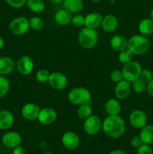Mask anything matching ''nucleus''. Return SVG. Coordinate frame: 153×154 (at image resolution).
<instances>
[{
  "label": "nucleus",
  "instance_id": "obj_1",
  "mask_svg": "<svg viewBox=\"0 0 153 154\" xmlns=\"http://www.w3.org/2000/svg\"><path fill=\"white\" fill-rule=\"evenodd\" d=\"M102 130L108 138L116 139L124 133L125 123L118 115H109L102 123Z\"/></svg>",
  "mask_w": 153,
  "mask_h": 154
},
{
  "label": "nucleus",
  "instance_id": "obj_2",
  "mask_svg": "<svg viewBox=\"0 0 153 154\" xmlns=\"http://www.w3.org/2000/svg\"><path fill=\"white\" fill-rule=\"evenodd\" d=\"M128 48L134 55H142L148 51L149 41L143 35H134L128 39Z\"/></svg>",
  "mask_w": 153,
  "mask_h": 154
},
{
  "label": "nucleus",
  "instance_id": "obj_3",
  "mask_svg": "<svg viewBox=\"0 0 153 154\" xmlns=\"http://www.w3.org/2000/svg\"><path fill=\"white\" fill-rule=\"evenodd\" d=\"M98 39V32L94 29L84 27L78 34L80 45L86 49H92L96 45Z\"/></svg>",
  "mask_w": 153,
  "mask_h": 154
},
{
  "label": "nucleus",
  "instance_id": "obj_4",
  "mask_svg": "<svg viewBox=\"0 0 153 154\" xmlns=\"http://www.w3.org/2000/svg\"><path fill=\"white\" fill-rule=\"evenodd\" d=\"M68 99L71 104L82 105L91 102V93L84 87H74L69 91Z\"/></svg>",
  "mask_w": 153,
  "mask_h": 154
},
{
  "label": "nucleus",
  "instance_id": "obj_5",
  "mask_svg": "<svg viewBox=\"0 0 153 154\" xmlns=\"http://www.w3.org/2000/svg\"><path fill=\"white\" fill-rule=\"evenodd\" d=\"M142 71L140 64L136 61H130L123 66L122 72L123 78L125 81L131 83L140 78V75Z\"/></svg>",
  "mask_w": 153,
  "mask_h": 154
},
{
  "label": "nucleus",
  "instance_id": "obj_6",
  "mask_svg": "<svg viewBox=\"0 0 153 154\" xmlns=\"http://www.w3.org/2000/svg\"><path fill=\"white\" fill-rule=\"evenodd\" d=\"M8 27L12 34L22 35L26 34L29 29V20L25 17H18L10 21Z\"/></svg>",
  "mask_w": 153,
  "mask_h": 154
},
{
  "label": "nucleus",
  "instance_id": "obj_7",
  "mask_svg": "<svg viewBox=\"0 0 153 154\" xmlns=\"http://www.w3.org/2000/svg\"><path fill=\"white\" fill-rule=\"evenodd\" d=\"M102 129V122L96 115H91L86 118L83 123V129L89 135H97Z\"/></svg>",
  "mask_w": 153,
  "mask_h": 154
},
{
  "label": "nucleus",
  "instance_id": "obj_8",
  "mask_svg": "<svg viewBox=\"0 0 153 154\" xmlns=\"http://www.w3.org/2000/svg\"><path fill=\"white\" fill-rule=\"evenodd\" d=\"M48 83L54 90H62L67 87L68 80L64 74L58 72H54L50 75Z\"/></svg>",
  "mask_w": 153,
  "mask_h": 154
},
{
  "label": "nucleus",
  "instance_id": "obj_9",
  "mask_svg": "<svg viewBox=\"0 0 153 154\" xmlns=\"http://www.w3.org/2000/svg\"><path fill=\"white\" fill-rule=\"evenodd\" d=\"M16 68L21 75H28L31 74L34 69V62L28 56H22L18 59Z\"/></svg>",
  "mask_w": 153,
  "mask_h": 154
},
{
  "label": "nucleus",
  "instance_id": "obj_10",
  "mask_svg": "<svg viewBox=\"0 0 153 154\" xmlns=\"http://www.w3.org/2000/svg\"><path fill=\"white\" fill-rule=\"evenodd\" d=\"M129 122L133 127L141 129L146 125L147 117L143 111L134 110L129 115Z\"/></svg>",
  "mask_w": 153,
  "mask_h": 154
},
{
  "label": "nucleus",
  "instance_id": "obj_11",
  "mask_svg": "<svg viewBox=\"0 0 153 154\" xmlns=\"http://www.w3.org/2000/svg\"><path fill=\"white\" fill-rule=\"evenodd\" d=\"M2 142L5 147L14 149V147L20 145L22 142V137L16 132H8L3 135Z\"/></svg>",
  "mask_w": 153,
  "mask_h": 154
},
{
  "label": "nucleus",
  "instance_id": "obj_12",
  "mask_svg": "<svg viewBox=\"0 0 153 154\" xmlns=\"http://www.w3.org/2000/svg\"><path fill=\"white\" fill-rule=\"evenodd\" d=\"M62 143L68 150H75L80 144V138L76 133L72 131H68L62 137Z\"/></svg>",
  "mask_w": 153,
  "mask_h": 154
},
{
  "label": "nucleus",
  "instance_id": "obj_13",
  "mask_svg": "<svg viewBox=\"0 0 153 154\" xmlns=\"http://www.w3.org/2000/svg\"><path fill=\"white\" fill-rule=\"evenodd\" d=\"M131 92V86L130 82L123 79L122 81L116 83L115 87V95L119 100H124L127 99Z\"/></svg>",
  "mask_w": 153,
  "mask_h": 154
},
{
  "label": "nucleus",
  "instance_id": "obj_14",
  "mask_svg": "<svg viewBox=\"0 0 153 154\" xmlns=\"http://www.w3.org/2000/svg\"><path fill=\"white\" fill-rule=\"evenodd\" d=\"M57 117V113L53 108L46 107L40 109L38 120L41 124L50 125L53 123Z\"/></svg>",
  "mask_w": 153,
  "mask_h": 154
},
{
  "label": "nucleus",
  "instance_id": "obj_15",
  "mask_svg": "<svg viewBox=\"0 0 153 154\" xmlns=\"http://www.w3.org/2000/svg\"><path fill=\"white\" fill-rule=\"evenodd\" d=\"M40 111V108L36 104L27 103L24 105L22 108L21 114L26 120H38Z\"/></svg>",
  "mask_w": 153,
  "mask_h": 154
},
{
  "label": "nucleus",
  "instance_id": "obj_16",
  "mask_svg": "<svg viewBox=\"0 0 153 154\" xmlns=\"http://www.w3.org/2000/svg\"><path fill=\"white\" fill-rule=\"evenodd\" d=\"M16 69V63L9 57H0V75H8L11 74Z\"/></svg>",
  "mask_w": 153,
  "mask_h": 154
},
{
  "label": "nucleus",
  "instance_id": "obj_17",
  "mask_svg": "<svg viewBox=\"0 0 153 154\" xmlns=\"http://www.w3.org/2000/svg\"><path fill=\"white\" fill-rule=\"evenodd\" d=\"M14 123V117L8 110L0 111V129L7 130L10 129Z\"/></svg>",
  "mask_w": 153,
  "mask_h": 154
},
{
  "label": "nucleus",
  "instance_id": "obj_18",
  "mask_svg": "<svg viewBox=\"0 0 153 154\" xmlns=\"http://www.w3.org/2000/svg\"><path fill=\"white\" fill-rule=\"evenodd\" d=\"M118 25V19L112 14H107L104 17L102 20V29L106 32H113L116 30Z\"/></svg>",
  "mask_w": 153,
  "mask_h": 154
},
{
  "label": "nucleus",
  "instance_id": "obj_19",
  "mask_svg": "<svg viewBox=\"0 0 153 154\" xmlns=\"http://www.w3.org/2000/svg\"><path fill=\"white\" fill-rule=\"evenodd\" d=\"M103 17L98 12H92L85 17V26L88 28L94 29L101 25Z\"/></svg>",
  "mask_w": 153,
  "mask_h": 154
},
{
  "label": "nucleus",
  "instance_id": "obj_20",
  "mask_svg": "<svg viewBox=\"0 0 153 154\" xmlns=\"http://www.w3.org/2000/svg\"><path fill=\"white\" fill-rule=\"evenodd\" d=\"M110 46L115 51H120L128 48V40L122 35H115L110 38Z\"/></svg>",
  "mask_w": 153,
  "mask_h": 154
},
{
  "label": "nucleus",
  "instance_id": "obj_21",
  "mask_svg": "<svg viewBox=\"0 0 153 154\" xmlns=\"http://www.w3.org/2000/svg\"><path fill=\"white\" fill-rule=\"evenodd\" d=\"M71 13L65 8L58 10V11L56 12L54 16L56 23L61 26H66L70 23L71 21Z\"/></svg>",
  "mask_w": 153,
  "mask_h": 154
},
{
  "label": "nucleus",
  "instance_id": "obj_22",
  "mask_svg": "<svg viewBox=\"0 0 153 154\" xmlns=\"http://www.w3.org/2000/svg\"><path fill=\"white\" fill-rule=\"evenodd\" d=\"M104 110L108 115H118L121 111V105L115 99H110L104 104Z\"/></svg>",
  "mask_w": 153,
  "mask_h": 154
},
{
  "label": "nucleus",
  "instance_id": "obj_23",
  "mask_svg": "<svg viewBox=\"0 0 153 154\" xmlns=\"http://www.w3.org/2000/svg\"><path fill=\"white\" fill-rule=\"evenodd\" d=\"M64 8L71 14H78L83 8L82 0H64Z\"/></svg>",
  "mask_w": 153,
  "mask_h": 154
},
{
  "label": "nucleus",
  "instance_id": "obj_24",
  "mask_svg": "<svg viewBox=\"0 0 153 154\" xmlns=\"http://www.w3.org/2000/svg\"><path fill=\"white\" fill-rule=\"evenodd\" d=\"M141 139L144 144H153V126L152 125H146L141 129L140 133Z\"/></svg>",
  "mask_w": 153,
  "mask_h": 154
},
{
  "label": "nucleus",
  "instance_id": "obj_25",
  "mask_svg": "<svg viewBox=\"0 0 153 154\" xmlns=\"http://www.w3.org/2000/svg\"><path fill=\"white\" fill-rule=\"evenodd\" d=\"M140 32L143 35H150L153 34V21L148 18L140 20L138 25Z\"/></svg>",
  "mask_w": 153,
  "mask_h": 154
},
{
  "label": "nucleus",
  "instance_id": "obj_26",
  "mask_svg": "<svg viewBox=\"0 0 153 154\" xmlns=\"http://www.w3.org/2000/svg\"><path fill=\"white\" fill-rule=\"evenodd\" d=\"M26 6L34 13H40L45 9V3L43 0H27Z\"/></svg>",
  "mask_w": 153,
  "mask_h": 154
},
{
  "label": "nucleus",
  "instance_id": "obj_27",
  "mask_svg": "<svg viewBox=\"0 0 153 154\" xmlns=\"http://www.w3.org/2000/svg\"><path fill=\"white\" fill-rule=\"evenodd\" d=\"M92 108L90 103H88L80 105L76 114H77L78 117L80 119L85 120L86 119L88 118L89 116L92 115Z\"/></svg>",
  "mask_w": 153,
  "mask_h": 154
},
{
  "label": "nucleus",
  "instance_id": "obj_28",
  "mask_svg": "<svg viewBox=\"0 0 153 154\" xmlns=\"http://www.w3.org/2000/svg\"><path fill=\"white\" fill-rule=\"evenodd\" d=\"M10 89V82L8 79L3 75H0V98L7 95Z\"/></svg>",
  "mask_w": 153,
  "mask_h": 154
},
{
  "label": "nucleus",
  "instance_id": "obj_29",
  "mask_svg": "<svg viewBox=\"0 0 153 154\" xmlns=\"http://www.w3.org/2000/svg\"><path fill=\"white\" fill-rule=\"evenodd\" d=\"M134 54H132L131 51L127 48V49H124L123 51H120L119 54H118V61L120 62L122 64H126V63H129V62L132 61V59H133Z\"/></svg>",
  "mask_w": 153,
  "mask_h": 154
},
{
  "label": "nucleus",
  "instance_id": "obj_30",
  "mask_svg": "<svg viewBox=\"0 0 153 154\" xmlns=\"http://www.w3.org/2000/svg\"><path fill=\"white\" fill-rule=\"evenodd\" d=\"M44 23L41 18L33 17L29 20V26L33 30L40 31L44 28Z\"/></svg>",
  "mask_w": 153,
  "mask_h": 154
},
{
  "label": "nucleus",
  "instance_id": "obj_31",
  "mask_svg": "<svg viewBox=\"0 0 153 154\" xmlns=\"http://www.w3.org/2000/svg\"><path fill=\"white\" fill-rule=\"evenodd\" d=\"M131 88L133 89L134 91L136 93H141L144 92L146 89V82H144L140 78H137L133 82H131Z\"/></svg>",
  "mask_w": 153,
  "mask_h": 154
},
{
  "label": "nucleus",
  "instance_id": "obj_32",
  "mask_svg": "<svg viewBox=\"0 0 153 154\" xmlns=\"http://www.w3.org/2000/svg\"><path fill=\"white\" fill-rule=\"evenodd\" d=\"M50 75L46 69H40L39 70H38L35 73V78L38 82L40 83H46L48 82V80H49Z\"/></svg>",
  "mask_w": 153,
  "mask_h": 154
},
{
  "label": "nucleus",
  "instance_id": "obj_33",
  "mask_svg": "<svg viewBox=\"0 0 153 154\" xmlns=\"http://www.w3.org/2000/svg\"><path fill=\"white\" fill-rule=\"evenodd\" d=\"M70 23L76 27L82 26L85 25V17L80 14H75L74 16H72Z\"/></svg>",
  "mask_w": 153,
  "mask_h": 154
},
{
  "label": "nucleus",
  "instance_id": "obj_34",
  "mask_svg": "<svg viewBox=\"0 0 153 154\" xmlns=\"http://www.w3.org/2000/svg\"><path fill=\"white\" fill-rule=\"evenodd\" d=\"M110 79L113 81L114 83H118L119 81H122L124 79L123 78V74L122 70L119 69H114L110 73Z\"/></svg>",
  "mask_w": 153,
  "mask_h": 154
},
{
  "label": "nucleus",
  "instance_id": "obj_35",
  "mask_svg": "<svg viewBox=\"0 0 153 154\" xmlns=\"http://www.w3.org/2000/svg\"><path fill=\"white\" fill-rule=\"evenodd\" d=\"M9 6L14 8H20L26 4L27 0H4Z\"/></svg>",
  "mask_w": 153,
  "mask_h": 154
},
{
  "label": "nucleus",
  "instance_id": "obj_36",
  "mask_svg": "<svg viewBox=\"0 0 153 154\" xmlns=\"http://www.w3.org/2000/svg\"><path fill=\"white\" fill-rule=\"evenodd\" d=\"M153 78V74L148 69H142L140 75V78L146 83H148Z\"/></svg>",
  "mask_w": 153,
  "mask_h": 154
},
{
  "label": "nucleus",
  "instance_id": "obj_37",
  "mask_svg": "<svg viewBox=\"0 0 153 154\" xmlns=\"http://www.w3.org/2000/svg\"><path fill=\"white\" fill-rule=\"evenodd\" d=\"M153 150L149 144H142L137 148V154H152Z\"/></svg>",
  "mask_w": 153,
  "mask_h": 154
},
{
  "label": "nucleus",
  "instance_id": "obj_38",
  "mask_svg": "<svg viewBox=\"0 0 153 154\" xmlns=\"http://www.w3.org/2000/svg\"><path fill=\"white\" fill-rule=\"evenodd\" d=\"M143 144L142 142V140L141 139L140 136H134L132 138V139L130 140V144L133 147H135V148H138L139 147H140L142 144Z\"/></svg>",
  "mask_w": 153,
  "mask_h": 154
},
{
  "label": "nucleus",
  "instance_id": "obj_39",
  "mask_svg": "<svg viewBox=\"0 0 153 154\" xmlns=\"http://www.w3.org/2000/svg\"><path fill=\"white\" fill-rule=\"evenodd\" d=\"M146 90L148 94L152 97H153V78L147 84Z\"/></svg>",
  "mask_w": 153,
  "mask_h": 154
},
{
  "label": "nucleus",
  "instance_id": "obj_40",
  "mask_svg": "<svg viewBox=\"0 0 153 154\" xmlns=\"http://www.w3.org/2000/svg\"><path fill=\"white\" fill-rule=\"evenodd\" d=\"M25 149L22 146L19 145L13 149V154H25Z\"/></svg>",
  "mask_w": 153,
  "mask_h": 154
},
{
  "label": "nucleus",
  "instance_id": "obj_41",
  "mask_svg": "<svg viewBox=\"0 0 153 154\" xmlns=\"http://www.w3.org/2000/svg\"><path fill=\"white\" fill-rule=\"evenodd\" d=\"M109 154H127L126 152H124L122 150H112Z\"/></svg>",
  "mask_w": 153,
  "mask_h": 154
},
{
  "label": "nucleus",
  "instance_id": "obj_42",
  "mask_svg": "<svg viewBox=\"0 0 153 154\" xmlns=\"http://www.w3.org/2000/svg\"><path fill=\"white\" fill-rule=\"evenodd\" d=\"M4 38H3L0 35V50L2 49L3 47H4Z\"/></svg>",
  "mask_w": 153,
  "mask_h": 154
},
{
  "label": "nucleus",
  "instance_id": "obj_43",
  "mask_svg": "<svg viewBox=\"0 0 153 154\" xmlns=\"http://www.w3.org/2000/svg\"><path fill=\"white\" fill-rule=\"evenodd\" d=\"M51 2L56 3V4H58V3H61L62 2H64V0H50Z\"/></svg>",
  "mask_w": 153,
  "mask_h": 154
},
{
  "label": "nucleus",
  "instance_id": "obj_44",
  "mask_svg": "<svg viewBox=\"0 0 153 154\" xmlns=\"http://www.w3.org/2000/svg\"><path fill=\"white\" fill-rule=\"evenodd\" d=\"M150 19L153 21V8L151 10V12H150Z\"/></svg>",
  "mask_w": 153,
  "mask_h": 154
},
{
  "label": "nucleus",
  "instance_id": "obj_45",
  "mask_svg": "<svg viewBox=\"0 0 153 154\" xmlns=\"http://www.w3.org/2000/svg\"><path fill=\"white\" fill-rule=\"evenodd\" d=\"M43 154H52V153L50 151H46V152H44Z\"/></svg>",
  "mask_w": 153,
  "mask_h": 154
},
{
  "label": "nucleus",
  "instance_id": "obj_46",
  "mask_svg": "<svg viewBox=\"0 0 153 154\" xmlns=\"http://www.w3.org/2000/svg\"><path fill=\"white\" fill-rule=\"evenodd\" d=\"M91 1L94 2H100V0H91Z\"/></svg>",
  "mask_w": 153,
  "mask_h": 154
},
{
  "label": "nucleus",
  "instance_id": "obj_47",
  "mask_svg": "<svg viewBox=\"0 0 153 154\" xmlns=\"http://www.w3.org/2000/svg\"><path fill=\"white\" fill-rule=\"evenodd\" d=\"M152 41H153V34H152Z\"/></svg>",
  "mask_w": 153,
  "mask_h": 154
},
{
  "label": "nucleus",
  "instance_id": "obj_48",
  "mask_svg": "<svg viewBox=\"0 0 153 154\" xmlns=\"http://www.w3.org/2000/svg\"><path fill=\"white\" fill-rule=\"evenodd\" d=\"M152 74H153V71H152Z\"/></svg>",
  "mask_w": 153,
  "mask_h": 154
}]
</instances>
